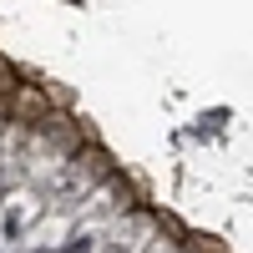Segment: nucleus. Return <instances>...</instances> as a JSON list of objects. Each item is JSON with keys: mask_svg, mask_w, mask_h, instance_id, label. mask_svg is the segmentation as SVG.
Returning <instances> with one entry per match:
<instances>
[{"mask_svg": "<svg viewBox=\"0 0 253 253\" xmlns=\"http://www.w3.org/2000/svg\"><path fill=\"white\" fill-rule=\"evenodd\" d=\"M5 107H10V117H15V122H46L51 101H46V91H36V86H15Z\"/></svg>", "mask_w": 253, "mask_h": 253, "instance_id": "f257e3e1", "label": "nucleus"}]
</instances>
